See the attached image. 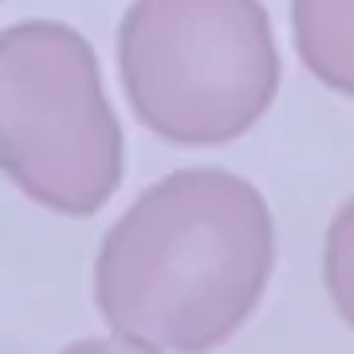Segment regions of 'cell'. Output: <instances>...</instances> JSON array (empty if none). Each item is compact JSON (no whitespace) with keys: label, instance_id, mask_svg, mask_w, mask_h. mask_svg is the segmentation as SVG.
<instances>
[{"label":"cell","instance_id":"cell-1","mask_svg":"<svg viewBox=\"0 0 354 354\" xmlns=\"http://www.w3.org/2000/svg\"><path fill=\"white\" fill-rule=\"evenodd\" d=\"M279 264L264 189L225 165L150 181L99 241L91 291L111 335L158 354H213L248 327Z\"/></svg>","mask_w":354,"mask_h":354},{"label":"cell","instance_id":"cell-2","mask_svg":"<svg viewBox=\"0 0 354 354\" xmlns=\"http://www.w3.org/2000/svg\"><path fill=\"white\" fill-rule=\"evenodd\" d=\"M114 64L138 127L185 150L244 138L283 83L264 0H130Z\"/></svg>","mask_w":354,"mask_h":354},{"label":"cell","instance_id":"cell-3","mask_svg":"<svg viewBox=\"0 0 354 354\" xmlns=\"http://www.w3.org/2000/svg\"><path fill=\"white\" fill-rule=\"evenodd\" d=\"M0 169L59 216H95L127 174V134L99 51L64 20L0 32Z\"/></svg>","mask_w":354,"mask_h":354},{"label":"cell","instance_id":"cell-4","mask_svg":"<svg viewBox=\"0 0 354 354\" xmlns=\"http://www.w3.org/2000/svg\"><path fill=\"white\" fill-rule=\"evenodd\" d=\"M291 48L315 83L354 102V0H291Z\"/></svg>","mask_w":354,"mask_h":354},{"label":"cell","instance_id":"cell-5","mask_svg":"<svg viewBox=\"0 0 354 354\" xmlns=\"http://www.w3.org/2000/svg\"><path fill=\"white\" fill-rule=\"evenodd\" d=\"M323 291L346 330H354V193L323 232Z\"/></svg>","mask_w":354,"mask_h":354},{"label":"cell","instance_id":"cell-6","mask_svg":"<svg viewBox=\"0 0 354 354\" xmlns=\"http://www.w3.org/2000/svg\"><path fill=\"white\" fill-rule=\"evenodd\" d=\"M59 354H158V351H150V346H142V342H134V339H122V335H95V339H79V342H71L67 351H59Z\"/></svg>","mask_w":354,"mask_h":354}]
</instances>
